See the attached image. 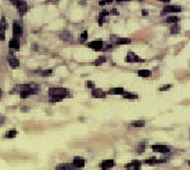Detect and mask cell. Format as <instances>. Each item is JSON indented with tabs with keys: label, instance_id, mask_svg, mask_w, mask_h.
<instances>
[{
	"label": "cell",
	"instance_id": "1",
	"mask_svg": "<svg viewBox=\"0 0 190 170\" xmlns=\"http://www.w3.org/2000/svg\"><path fill=\"white\" fill-rule=\"evenodd\" d=\"M50 102H59L62 101L66 96H68V91L63 88H50L48 91Z\"/></svg>",
	"mask_w": 190,
	"mask_h": 170
},
{
	"label": "cell",
	"instance_id": "2",
	"mask_svg": "<svg viewBox=\"0 0 190 170\" xmlns=\"http://www.w3.org/2000/svg\"><path fill=\"white\" fill-rule=\"evenodd\" d=\"M182 11V7L180 6H177V5H166L164 6L163 9V13H178Z\"/></svg>",
	"mask_w": 190,
	"mask_h": 170
},
{
	"label": "cell",
	"instance_id": "3",
	"mask_svg": "<svg viewBox=\"0 0 190 170\" xmlns=\"http://www.w3.org/2000/svg\"><path fill=\"white\" fill-rule=\"evenodd\" d=\"M126 61L127 62H144V59H140L134 52H128L126 56Z\"/></svg>",
	"mask_w": 190,
	"mask_h": 170
},
{
	"label": "cell",
	"instance_id": "4",
	"mask_svg": "<svg viewBox=\"0 0 190 170\" xmlns=\"http://www.w3.org/2000/svg\"><path fill=\"white\" fill-rule=\"evenodd\" d=\"M151 147H152V150L155 151V152H160V153H169V152H170V147L166 146V145L155 144V145H152Z\"/></svg>",
	"mask_w": 190,
	"mask_h": 170
},
{
	"label": "cell",
	"instance_id": "5",
	"mask_svg": "<svg viewBox=\"0 0 190 170\" xmlns=\"http://www.w3.org/2000/svg\"><path fill=\"white\" fill-rule=\"evenodd\" d=\"M17 6V10H18V12H19V15H25L27 12H28V10H29V7H28V4L25 3V1H22V0H21V1L16 5Z\"/></svg>",
	"mask_w": 190,
	"mask_h": 170
},
{
	"label": "cell",
	"instance_id": "6",
	"mask_svg": "<svg viewBox=\"0 0 190 170\" xmlns=\"http://www.w3.org/2000/svg\"><path fill=\"white\" fill-rule=\"evenodd\" d=\"M5 30H6V19H0V41L5 40Z\"/></svg>",
	"mask_w": 190,
	"mask_h": 170
},
{
	"label": "cell",
	"instance_id": "7",
	"mask_svg": "<svg viewBox=\"0 0 190 170\" xmlns=\"http://www.w3.org/2000/svg\"><path fill=\"white\" fill-rule=\"evenodd\" d=\"M88 47L91 49H94V50H101L103 48V41L98 40V41H93V42H90L88 43Z\"/></svg>",
	"mask_w": 190,
	"mask_h": 170
},
{
	"label": "cell",
	"instance_id": "8",
	"mask_svg": "<svg viewBox=\"0 0 190 170\" xmlns=\"http://www.w3.org/2000/svg\"><path fill=\"white\" fill-rule=\"evenodd\" d=\"M114 166H115V160H114V159H105V160H103L102 164H101V168L104 169V170L111 169V168H114Z\"/></svg>",
	"mask_w": 190,
	"mask_h": 170
},
{
	"label": "cell",
	"instance_id": "9",
	"mask_svg": "<svg viewBox=\"0 0 190 170\" xmlns=\"http://www.w3.org/2000/svg\"><path fill=\"white\" fill-rule=\"evenodd\" d=\"M73 166L74 168H78V169H81V168H84V165H85V159H82V158H80V157H75L74 159H73Z\"/></svg>",
	"mask_w": 190,
	"mask_h": 170
},
{
	"label": "cell",
	"instance_id": "10",
	"mask_svg": "<svg viewBox=\"0 0 190 170\" xmlns=\"http://www.w3.org/2000/svg\"><path fill=\"white\" fill-rule=\"evenodd\" d=\"M92 96L94 98H105L107 94L103 90H101V89H93L92 90Z\"/></svg>",
	"mask_w": 190,
	"mask_h": 170
},
{
	"label": "cell",
	"instance_id": "11",
	"mask_svg": "<svg viewBox=\"0 0 190 170\" xmlns=\"http://www.w3.org/2000/svg\"><path fill=\"white\" fill-rule=\"evenodd\" d=\"M21 35H22V28H21L18 22H15L13 23V36L15 37H19Z\"/></svg>",
	"mask_w": 190,
	"mask_h": 170
},
{
	"label": "cell",
	"instance_id": "12",
	"mask_svg": "<svg viewBox=\"0 0 190 170\" xmlns=\"http://www.w3.org/2000/svg\"><path fill=\"white\" fill-rule=\"evenodd\" d=\"M126 92V90L123 88H113L108 91L109 95H123Z\"/></svg>",
	"mask_w": 190,
	"mask_h": 170
},
{
	"label": "cell",
	"instance_id": "13",
	"mask_svg": "<svg viewBox=\"0 0 190 170\" xmlns=\"http://www.w3.org/2000/svg\"><path fill=\"white\" fill-rule=\"evenodd\" d=\"M140 166H141V162H139V160H133L132 163H129V164H127V165H126V169H134V170H139V169H140Z\"/></svg>",
	"mask_w": 190,
	"mask_h": 170
},
{
	"label": "cell",
	"instance_id": "14",
	"mask_svg": "<svg viewBox=\"0 0 190 170\" xmlns=\"http://www.w3.org/2000/svg\"><path fill=\"white\" fill-rule=\"evenodd\" d=\"M9 47H10L11 49H19V40H18V37H13V38L10 41Z\"/></svg>",
	"mask_w": 190,
	"mask_h": 170
},
{
	"label": "cell",
	"instance_id": "15",
	"mask_svg": "<svg viewBox=\"0 0 190 170\" xmlns=\"http://www.w3.org/2000/svg\"><path fill=\"white\" fill-rule=\"evenodd\" d=\"M74 166H73V164L71 165V164H59L57 166H56V169L57 170H71V169H73Z\"/></svg>",
	"mask_w": 190,
	"mask_h": 170
},
{
	"label": "cell",
	"instance_id": "16",
	"mask_svg": "<svg viewBox=\"0 0 190 170\" xmlns=\"http://www.w3.org/2000/svg\"><path fill=\"white\" fill-rule=\"evenodd\" d=\"M145 163L146 164H160V163H165V160L164 159H154V158H152V159H146Z\"/></svg>",
	"mask_w": 190,
	"mask_h": 170
},
{
	"label": "cell",
	"instance_id": "17",
	"mask_svg": "<svg viewBox=\"0 0 190 170\" xmlns=\"http://www.w3.org/2000/svg\"><path fill=\"white\" fill-rule=\"evenodd\" d=\"M9 62H10V66H11L12 68H17V67L19 66V61H18L16 58H10Z\"/></svg>",
	"mask_w": 190,
	"mask_h": 170
},
{
	"label": "cell",
	"instance_id": "18",
	"mask_svg": "<svg viewBox=\"0 0 190 170\" xmlns=\"http://www.w3.org/2000/svg\"><path fill=\"white\" fill-rule=\"evenodd\" d=\"M38 75H42V77H49L53 74V71L52 69H46V71H37L36 72Z\"/></svg>",
	"mask_w": 190,
	"mask_h": 170
},
{
	"label": "cell",
	"instance_id": "19",
	"mask_svg": "<svg viewBox=\"0 0 190 170\" xmlns=\"http://www.w3.org/2000/svg\"><path fill=\"white\" fill-rule=\"evenodd\" d=\"M138 74H139V77L147 78V77L151 75V71H148V69H140V71L138 72Z\"/></svg>",
	"mask_w": 190,
	"mask_h": 170
},
{
	"label": "cell",
	"instance_id": "20",
	"mask_svg": "<svg viewBox=\"0 0 190 170\" xmlns=\"http://www.w3.org/2000/svg\"><path fill=\"white\" fill-rule=\"evenodd\" d=\"M108 15H109V12H108V11H102V12H101V15H99V17H98V24H99V25H103L104 17H105V16H108Z\"/></svg>",
	"mask_w": 190,
	"mask_h": 170
},
{
	"label": "cell",
	"instance_id": "21",
	"mask_svg": "<svg viewBox=\"0 0 190 170\" xmlns=\"http://www.w3.org/2000/svg\"><path fill=\"white\" fill-rule=\"evenodd\" d=\"M145 126V121L144 120H138V121H133L130 123V127H144Z\"/></svg>",
	"mask_w": 190,
	"mask_h": 170
},
{
	"label": "cell",
	"instance_id": "22",
	"mask_svg": "<svg viewBox=\"0 0 190 170\" xmlns=\"http://www.w3.org/2000/svg\"><path fill=\"white\" fill-rule=\"evenodd\" d=\"M123 97L127 98V100H138V95L132 94V92H124V94H123Z\"/></svg>",
	"mask_w": 190,
	"mask_h": 170
},
{
	"label": "cell",
	"instance_id": "23",
	"mask_svg": "<svg viewBox=\"0 0 190 170\" xmlns=\"http://www.w3.org/2000/svg\"><path fill=\"white\" fill-rule=\"evenodd\" d=\"M166 22L167 23H178L179 22V17H177V16H170V17H167L166 18Z\"/></svg>",
	"mask_w": 190,
	"mask_h": 170
},
{
	"label": "cell",
	"instance_id": "24",
	"mask_svg": "<svg viewBox=\"0 0 190 170\" xmlns=\"http://www.w3.org/2000/svg\"><path fill=\"white\" fill-rule=\"evenodd\" d=\"M170 31H171V34H177V33L179 31V25H178V23H172Z\"/></svg>",
	"mask_w": 190,
	"mask_h": 170
},
{
	"label": "cell",
	"instance_id": "25",
	"mask_svg": "<svg viewBox=\"0 0 190 170\" xmlns=\"http://www.w3.org/2000/svg\"><path fill=\"white\" fill-rule=\"evenodd\" d=\"M116 43H117V44H130V43H132V40H130V38H119Z\"/></svg>",
	"mask_w": 190,
	"mask_h": 170
},
{
	"label": "cell",
	"instance_id": "26",
	"mask_svg": "<svg viewBox=\"0 0 190 170\" xmlns=\"http://www.w3.org/2000/svg\"><path fill=\"white\" fill-rule=\"evenodd\" d=\"M60 37L63 40V41H69V40H72V35L69 34V33H62L61 35H60Z\"/></svg>",
	"mask_w": 190,
	"mask_h": 170
},
{
	"label": "cell",
	"instance_id": "27",
	"mask_svg": "<svg viewBox=\"0 0 190 170\" xmlns=\"http://www.w3.org/2000/svg\"><path fill=\"white\" fill-rule=\"evenodd\" d=\"M107 61V58L105 56H99L96 61H94V65H102V64H104Z\"/></svg>",
	"mask_w": 190,
	"mask_h": 170
},
{
	"label": "cell",
	"instance_id": "28",
	"mask_svg": "<svg viewBox=\"0 0 190 170\" xmlns=\"http://www.w3.org/2000/svg\"><path fill=\"white\" fill-rule=\"evenodd\" d=\"M16 135H17V132H16V131H13V129H12V131H9V132L6 133V138H9V139L15 138Z\"/></svg>",
	"mask_w": 190,
	"mask_h": 170
},
{
	"label": "cell",
	"instance_id": "29",
	"mask_svg": "<svg viewBox=\"0 0 190 170\" xmlns=\"http://www.w3.org/2000/svg\"><path fill=\"white\" fill-rule=\"evenodd\" d=\"M145 146H146V144H145V143H141V144L138 146L139 149L136 150V152H138V153H142V152L145 151Z\"/></svg>",
	"mask_w": 190,
	"mask_h": 170
},
{
	"label": "cell",
	"instance_id": "30",
	"mask_svg": "<svg viewBox=\"0 0 190 170\" xmlns=\"http://www.w3.org/2000/svg\"><path fill=\"white\" fill-rule=\"evenodd\" d=\"M81 42H84V41H86L87 40V31H84L81 35H80V38H79Z\"/></svg>",
	"mask_w": 190,
	"mask_h": 170
},
{
	"label": "cell",
	"instance_id": "31",
	"mask_svg": "<svg viewBox=\"0 0 190 170\" xmlns=\"http://www.w3.org/2000/svg\"><path fill=\"white\" fill-rule=\"evenodd\" d=\"M171 88H172V85H171V84H167V85H165V86H161L159 90H160V91H165V90L171 89Z\"/></svg>",
	"mask_w": 190,
	"mask_h": 170
},
{
	"label": "cell",
	"instance_id": "32",
	"mask_svg": "<svg viewBox=\"0 0 190 170\" xmlns=\"http://www.w3.org/2000/svg\"><path fill=\"white\" fill-rule=\"evenodd\" d=\"M111 15H115V16H119V11H117V10H115V9H113V10H111Z\"/></svg>",
	"mask_w": 190,
	"mask_h": 170
},
{
	"label": "cell",
	"instance_id": "33",
	"mask_svg": "<svg viewBox=\"0 0 190 170\" xmlns=\"http://www.w3.org/2000/svg\"><path fill=\"white\" fill-rule=\"evenodd\" d=\"M4 122H5V118L0 116V126H1V125H4Z\"/></svg>",
	"mask_w": 190,
	"mask_h": 170
},
{
	"label": "cell",
	"instance_id": "34",
	"mask_svg": "<svg viewBox=\"0 0 190 170\" xmlns=\"http://www.w3.org/2000/svg\"><path fill=\"white\" fill-rule=\"evenodd\" d=\"M19 1H21V0H11V3H12V4H15V5H17Z\"/></svg>",
	"mask_w": 190,
	"mask_h": 170
},
{
	"label": "cell",
	"instance_id": "35",
	"mask_svg": "<svg viewBox=\"0 0 190 170\" xmlns=\"http://www.w3.org/2000/svg\"><path fill=\"white\" fill-rule=\"evenodd\" d=\"M141 13H142L144 16H147V15H148V12H147L146 10H142V11H141Z\"/></svg>",
	"mask_w": 190,
	"mask_h": 170
},
{
	"label": "cell",
	"instance_id": "36",
	"mask_svg": "<svg viewBox=\"0 0 190 170\" xmlns=\"http://www.w3.org/2000/svg\"><path fill=\"white\" fill-rule=\"evenodd\" d=\"M87 86H88V88H93V84H92L91 81H88V83H87Z\"/></svg>",
	"mask_w": 190,
	"mask_h": 170
},
{
	"label": "cell",
	"instance_id": "37",
	"mask_svg": "<svg viewBox=\"0 0 190 170\" xmlns=\"http://www.w3.org/2000/svg\"><path fill=\"white\" fill-rule=\"evenodd\" d=\"M48 1H49V3H53V4H56L59 0H48Z\"/></svg>",
	"mask_w": 190,
	"mask_h": 170
},
{
	"label": "cell",
	"instance_id": "38",
	"mask_svg": "<svg viewBox=\"0 0 190 170\" xmlns=\"http://www.w3.org/2000/svg\"><path fill=\"white\" fill-rule=\"evenodd\" d=\"M104 1H105V4H110V3L113 1V0H104Z\"/></svg>",
	"mask_w": 190,
	"mask_h": 170
},
{
	"label": "cell",
	"instance_id": "39",
	"mask_svg": "<svg viewBox=\"0 0 190 170\" xmlns=\"http://www.w3.org/2000/svg\"><path fill=\"white\" fill-rule=\"evenodd\" d=\"M159 1H163V3H170V0H159Z\"/></svg>",
	"mask_w": 190,
	"mask_h": 170
},
{
	"label": "cell",
	"instance_id": "40",
	"mask_svg": "<svg viewBox=\"0 0 190 170\" xmlns=\"http://www.w3.org/2000/svg\"><path fill=\"white\" fill-rule=\"evenodd\" d=\"M116 1H119V3H121V1H130V0H116Z\"/></svg>",
	"mask_w": 190,
	"mask_h": 170
},
{
	"label": "cell",
	"instance_id": "41",
	"mask_svg": "<svg viewBox=\"0 0 190 170\" xmlns=\"http://www.w3.org/2000/svg\"><path fill=\"white\" fill-rule=\"evenodd\" d=\"M1 96H3V91H1V90H0V97H1Z\"/></svg>",
	"mask_w": 190,
	"mask_h": 170
},
{
	"label": "cell",
	"instance_id": "42",
	"mask_svg": "<svg viewBox=\"0 0 190 170\" xmlns=\"http://www.w3.org/2000/svg\"><path fill=\"white\" fill-rule=\"evenodd\" d=\"M188 164H189V165H190V160H189V162H188Z\"/></svg>",
	"mask_w": 190,
	"mask_h": 170
}]
</instances>
